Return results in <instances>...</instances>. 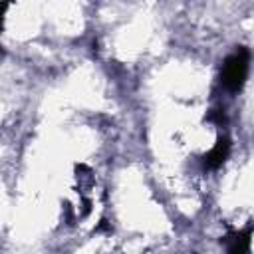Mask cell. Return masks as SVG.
<instances>
[{
    "instance_id": "cell-1",
    "label": "cell",
    "mask_w": 254,
    "mask_h": 254,
    "mask_svg": "<svg viewBox=\"0 0 254 254\" xmlns=\"http://www.w3.org/2000/svg\"><path fill=\"white\" fill-rule=\"evenodd\" d=\"M248 64H250V54L246 48H238L224 60L220 81L228 91H238L244 85L248 75Z\"/></svg>"
},
{
    "instance_id": "cell-2",
    "label": "cell",
    "mask_w": 254,
    "mask_h": 254,
    "mask_svg": "<svg viewBox=\"0 0 254 254\" xmlns=\"http://www.w3.org/2000/svg\"><path fill=\"white\" fill-rule=\"evenodd\" d=\"M228 153H230V141L226 137H220L216 141V145L204 155V159H202L204 169H218L228 159Z\"/></svg>"
},
{
    "instance_id": "cell-3",
    "label": "cell",
    "mask_w": 254,
    "mask_h": 254,
    "mask_svg": "<svg viewBox=\"0 0 254 254\" xmlns=\"http://www.w3.org/2000/svg\"><path fill=\"white\" fill-rule=\"evenodd\" d=\"M250 238H252V226L232 234V236H226V242H228V254H248L250 252Z\"/></svg>"
}]
</instances>
